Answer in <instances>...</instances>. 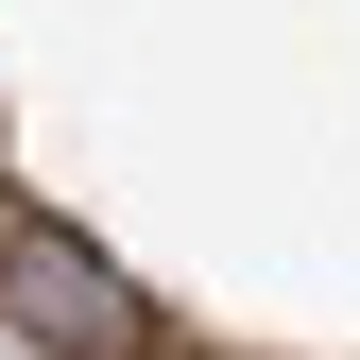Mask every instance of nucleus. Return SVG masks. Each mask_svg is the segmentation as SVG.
I'll use <instances>...</instances> for the list:
<instances>
[{
    "mask_svg": "<svg viewBox=\"0 0 360 360\" xmlns=\"http://www.w3.org/2000/svg\"><path fill=\"white\" fill-rule=\"evenodd\" d=\"M0 326L34 360H155V309L69 240V223H0Z\"/></svg>",
    "mask_w": 360,
    "mask_h": 360,
    "instance_id": "f257e3e1",
    "label": "nucleus"
}]
</instances>
